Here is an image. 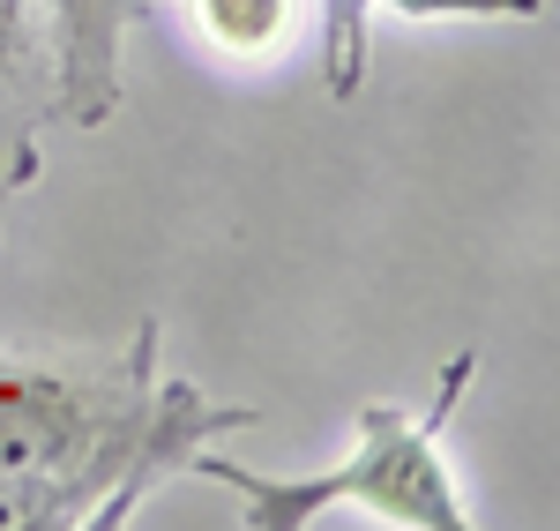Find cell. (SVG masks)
<instances>
[{"mask_svg":"<svg viewBox=\"0 0 560 531\" xmlns=\"http://www.w3.org/2000/svg\"><path fill=\"white\" fill-rule=\"evenodd\" d=\"M471 374H478V353H456L419 412L366 404L359 435H351V457L329 464V472L269 480V472H247L232 457H210V449H195L187 472H202V480L240 494V524L247 531H306L322 517H337V509H374L382 524H404V531H464L471 524V501H464L448 457H441V427L456 419Z\"/></svg>","mask_w":560,"mask_h":531,"instance_id":"obj_1","label":"cell"},{"mask_svg":"<svg viewBox=\"0 0 560 531\" xmlns=\"http://www.w3.org/2000/svg\"><path fill=\"white\" fill-rule=\"evenodd\" d=\"M142 0H52V120L105 128L120 113V68Z\"/></svg>","mask_w":560,"mask_h":531,"instance_id":"obj_2","label":"cell"},{"mask_svg":"<svg viewBox=\"0 0 560 531\" xmlns=\"http://www.w3.org/2000/svg\"><path fill=\"white\" fill-rule=\"evenodd\" d=\"M52 128V53L31 0H0V218L38 180V135Z\"/></svg>","mask_w":560,"mask_h":531,"instance_id":"obj_3","label":"cell"},{"mask_svg":"<svg viewBox=\"0 0 560 531\" xmlns=\"http://www.w3.org/2000/svg\"><path fill=\"white\" fill-rule=\"evenodd\" d=\"M374 8L404 15V23H523L546 0H314V31H322V90L345 105L366 83V31Z\"/></svg>","mask_w":560,"mask_h":531,"instance_id":"obj_4","label":"cell"},{"mask_svg":"<svg viewBox=\"0 0 560 531\" xmlns=\"http://www.w3.org/2000/svg\"><path fill=\"white\" fill-rule=\"evenodd\" d=\"M187 8H195V31L240 68H269L300 31V0H187Z\"/></svg>","mask_w":560,"mask_h":531,"instance_id":"obj_5","label":"cell"}]
</instances>
